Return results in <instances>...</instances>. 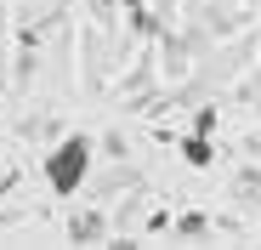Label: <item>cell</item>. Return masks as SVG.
Segmentation results:
<instances>
[{
  "label": "cell",
  "instance_id": "1",
  "mask_svg": "<svg viewBox=\"0 0 261 250\" xmlns=\"http://www.w3.org/2000/svg\"><path fill=\"white\" fill-rule=\"evenodd\" d=\"M91 159H97V137H91V131L63 137V142L46 154V188L63 193V199H74V193L85 188V177H91Z\"/></svg>",
  "mask_w": 261,
  "mask_h": 250
},
{
  "label": "cell",
  "instance_id": "2",
  "mask_svg": "<svg viewBox=\"0 0 261 250\" xmlns=\"http://www.w3.org/2000/svg\"><path fill=\"white\" fill-rule=\"evenodd\" d=\"M68 239H74V244H102V239H108V222H102L97 211H80V216L68 222Z\"/></svg>",
  "mask_w": 261,
  "mask_h": 250
},
{
  "label": "cell",
  "instance_id": "3",
  "mask_svg": "<svg viewBox=\"0 0 261 250\" xmlns=\"http://www.w3.org/2000/svg\"><path fill=\"white\" fill-rule=\"evenodd\" d=\"M176 154H182V159H188V165H193V171H204V165H210V159H216V142H210V137H204V131H188V137H182V142H176Z\"/></svg>",
  "mask_w": 261,
  "mask_h": 250
},
{
  "label": "cell",
  "instance_id": "4",
  "mask_svg": "<svg viewBox=\"0 0 261 250\" xmlns=\"http://www.w3.org/2000/svg\"><path fill=\"white\" fill-rule=\"evenodd\" d=\"M193 131H204V137H216V108H199V114H193Z\"/></svg>",
  "mask_w": 261,
  "mask_h": 250
},
{
  "label": "cell",
  "instance_id": "5",
  "mask_svg": "<svg viewBox=\"0 0 261 250\" xmlns=\"http://www.w3.org/2000/svg\"><path fill=\"white\" fill-rule=\"evenodd\" d=\"M119 6V0H91V12H114Z\"/></svg>",
  "mask_w": 261,
  "mask_h": 250
},
{
  "label": "cell",
  "instance_id": "6",
  "mask_svg": "<svg viewBox=\"0 0 261 250\" xmlns=\"http://www.w3.org/2000/svg\"><path fill=\"white\" fill-rule=\"evenodd\" d=\"M119 6H125V12H137V6H142V0H119Z\"/></svg>",
  "mask_w": 261,
  "mask_h": 250
}]
</instances>
